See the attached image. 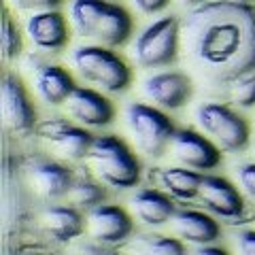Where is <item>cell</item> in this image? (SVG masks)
<instances>
[{"mask_svg": "<svg viewBox=\"0 0 255 255\" xmlns=\"http://www.w3.org/2000/svg\"><path fill=\"white\" fill-rule=\"evenodd\" d=\"M187 58L211 83H232L255 70V4L211 0L181 21Z\"/></svg>", "mask_w": 255, "mask_h": 255, "instance_id": "6da1fadb", "label": "cell"}, {"mask_svg": "<svg viewBox=\"0 0 255 255\" xmlns=\"http://www.w3.org/2000/svg\"><path fill=\"white\" fill-rule=\"evenodd\" d=\"M73 30L102 47H122L132 36V15L111 0H73L68 9Z\"/></svg>", "mask_w": 255, "mask_h": 255, "instance_id": "7a4b0ae2", "label": "cell"}, {"mask_svg": "<svg viewBox=\"0 0 255 255\" xmlns=\"http://www.w3.org/2000/svg\"><path fill=\"white\" fill-rule=\"evenodd\" d=\"M73 68L83 81L96 85L105 94H124L132 83L128 62L102 45H81L70 55Z\"/></svg>", "mask_w": 255, "mask_h": 255, "instance_id": "3957f363", "label": "cell"}, {"mask_svg": "<svg viewBox=\"0 0 255 255\" xmlns=\"http://www.w3.org/2000/svg\"><path fill=\"white\" fill-rule=\"evenodd\" d=\"M92 170L105 185L113 189H130L140 181V162L132 149L113 134L94 136L87 153Z\"/></svg>", "mask_w": 255, "mask_h": 255, "instance_id": "277c9868", "label": "cell"}, {"mask_svg": "<svg viewBox=\"0 0 255 255\" xmlns=\"http://www.w3.org/2000/svg\"><path fill=\"white\" fill-rule=\"evenodd\" d=\"M181 43V21L164 15L142 28L130 47V58L140 68H164L177 62Z\"/></svg>", "mask_w": 255, "mask_h": 255, "instance_id": "5b68a950", "label": "cell"}, {"mask_svg": "<svg viewBox=\"0 0 255 255\" xmlns=\"http://www.w3.org/2000/svg\"><path fill=\"white\" fill-rule=\"evenodd\" d=\"M126 122L130 128L136 147L149 157H159L170 147V140L177 132L172 119L162 109L145 105V102H132L126 109Z\"/></svg>", "mask_w": 255, "mask_h": 255, "instance_id": "8992f818", "label": "cell"}, {"mask_svg": "<svg viewBox=\"0 0 255 255\" xmlns=\"http://www.w3.org/2000/svg\"><path fill=\"white\" fill-rule=\"evenodd\" d=\"M196 122L200 130L221 151L234 153L249 142V124L243 115L221 102H204L196 109Z\"/></svg>", "mask_w": 255, "mask_h": 255, "instance_id": "52a82bcc", "label": "cell"}, {"mask_svg": "<svg viewBox=\"0 0 255 255\" xmlns=\"http://www.w3.org/2000/svg\"><path fill=\"white\" fill-rule=\"evenodd\" d=\"M0 107H2L4 126L15 134H28L36 130V111L30 102V96L21 79L6 70L0 85Z\"/></svg>", "mask_w": 255, "mask_h": 255, "instance_id": "ba28073f", "label": "cell"}, {"mask_svg": "<svg viewBox=\"0 0 255 255\" xmlns=\"http://www.w3.org/2000/svg\"><path fill=\"white\" fill-rule=\"evenodd\" d=\"M170 151L183 166L198 172L213 170L221 164V149L211 138L202 136L196 130H189V128H181L174 132Z\"/></svg>", "mask_w": 255, "mask_h": 255, "instance_id": "9c48e42d", "label": "cell"}, {"mask_svg": "<svg viewBox=\"0 0 255 255\" xmlns=\"http://www.w3.org/2000/svg\"><path fill=\"white\" fill-rule=\"evenodd\" d=\"M38 136L49 140L51 149L60 157L68 159V162H77V159L87 157L92 149L94 136L81 126H73L64 119H47V122L36 126Z\"/></svg>", "mask_w": 255, "mask_h": 255, "instance_id": "30bf717a", "label": "cell"}, {"mask_svg": "<svg viewBox=\"0 0 255 255\" xmlns=\"http://www.w3.org/2000/svg\"><path fill=\"white\" fill-rule=\"evenodd\" d=\"M145 96L164 111H177L191 98V79L181 70H159L145 79Z\"/></svg>", "mask_w": 255, "mask_h": 255, "instance_id": "8fae6325", "label": "cell"}, {"mask_svg": "<svg viewBox=\"0 0 255 255\" xmlns=\"http://www.w3.org/2000/svg\"><path fill=\"white\" fill-rule=\"evenodd\" d=\"M196 198L211 215H217L221 219H238L245 211L241 191L228 179L217 177V174H202V183Z\"/></svg>", "mask_w": 255, "mask_h": 255, "instance_id": "7c38bea8", "label": "cell"}, {"mask_svg": "<svg viewBox=\"0 0 255 255\" xmlns=\"http://www.w3.org/2000/svg\"><path fill=\"white\" fill-rule=\"evenodd\" d=\"M26 34L36 49L51 53H60L70 41L68 21L58 9L32 13L26 21Z\"/></svg>", "mask_w": 255, "mask_h": 255, "instance_id": "4fadbf2b", "label": "cell"}, {"mask_svg": "<svg viewBox=\"0 0 255 255\" xmlns=\"http://www.w3.org/2000/svg\"><path fill=\"white\" fill-rule=\"evenodd\" d=\"M87 230H90L94 241L115 247L130 238L134 223L122 206L100 204L87 213Z\"/></svg>", "mask_w": 255, "mask_h": 255, "instance_id": "5bb4252c", "label": "cell"}, {"mask_svg": "<svg viewBox=\"0 0 255 255\" xmlns=\"http://www.w3.org/2000/svg\"><path fill=\"white\" fill-rule=\"evenodd\" d=\"M68 115L87 128H105L113 122L115 109L102 92L92 87H75L66 100Z\"/></svg>", "mask_w": 255, "mask_h": 255, "instance_id": "9a60e30c", "label": "cell"}, {"mask_svg": "<svg viewBox=\"0 0 255 255\" xmlns=\"http://www.w3.org/2000/svg\"><path fill=\"white\" fill-rule=\"evenodd\" d=\"M28 179L36 194L47 198V200H55V198L66 196L75 181L73 172L66 166L47 157H38L34 162H30Z\"/></svg>", "mask_w": 255, "mask_h": 255, "instance_id": "2e32d148", "label": "cell"}, {"mask_svg": "<svg viewBox=\"0 0 255 255\" xmlns=\"http://www.w3.org/2000/svg\"><path fill=\"white\" fill-rule=\"evenodd\" d=\"M170 228L177 238L194 245H213L219 238V223L211 215L194 209H179L172 215Z\"/></svg>", "mask_w": 255, "mask_h": 255, "instance_id": "e0dca14e", "label": "cell"}, {"mask_svg": "<svg viewBox=\"0 0 255 255\" xmlns=\"http://www.w3.org/2000/svg\"><path fill=\"white\" fill-rule=\"evenodd\" d=\"M75 79L66 68L58 64H43L34 73V90L38 98L51 107L66 105L70 94L75 92Z\"/></svg>", "mask_w": 255, "mask_h": 255, "instance_id": "ac0fdd59", "label": "cell"}, {"mask_svg": "<svg viewBox=\"0 0 255 255\" xmlns=\"http://www.w3.org/2000/svg\"><path fill=\"white\" fill-rule=\"evenodd\" d=\"M130 206H132V213L142 223H147V226H164L177 213L174 202L170 200V194H164V191L151 189V187L138 189L130 198Z\"/></svg>", "mask_w": 255, "mask_h": 255, "instance_id": "d6986e66", "label": "cell"}, {"mask_svg": "<svg viewBox=\"0 0 255 255\" xmlns=\"http://www.w3.org/2000/svg\"><path fill=\"white\" fill-rule=\"evenodd\" d=\"M41 221L58 243H70L83 232V215L77 206H49Z\"/></svg>", "mask_w": 255, "mask_h": 255, "instance_id": "ffe728a7", "label": "cell"}, {"mask_svg": "<svg viewBox=\"0 0 255 255\" xmlns=\"http://www.w3.org/2000/svg\"><path fill=\"white\" fill-rule=\"evenodd\" d=\"M159 183L170 194L179 200H191L198 196L202 183V172L191 170L187 166H177V168H164L159 172Z\"/></svg>", "mask_w": 255, "mask_h": 255, "instance_id": "44dd1931", "label": "cell"}, {"mask_svg": "<svg viewBox=\"0 0 255 255\" xmlns=\"http://www.w3.org/2000/svg\"><path fill=\"white\" fill-rule=\"evenodd\" d=\"M68 198L70 202H73V206H77V209H87L92 211L96 209V206L105 204V189L100 187V183H96L94 179L90 177H77L73 181V187H70L68 191Z\"/></svg>", "mask_w": 255, "mask_h": 255, "instance_id": "7402d4cb", "label": "cell"}, {"mask_svg": "<svg viewBox=\"0 0 255 255\" xmlns=\"http://www.w3.org/2000/svg\"><path fill=\"white\" fill-rule=\"evenodd\" d=\"M132 249L138 255H185V247H183L181 238L159 236V234H147L136 238Z\"/></svg>", "mask_w": 255, "mask_h": 255, "instance_id": "603a6c76", "label": "cell"}, {"mask_svg": "<svg viewBox=\"0 0 255 255\" xmlns=\"http://www.w3.org/2000/svg\"><path fill=\"white\" fill-rule=\"evenodd\" d=\"M0 49H2V58L6 62H11L15 58H19L23 51V36L21 30L17 26V21L13 19V15L4 9L2 15V34H0Z\"/></svg>", "mask_w": 255, "mask_h": 255, "instance_id": "cb8c5ba5", "label": "cell"}, {"mask_svg": "<svg viewBox=\"0 0 255 255\" xmlns=\"http://www.w3.org/2000/svg\"><path fill=\"white\" fill-rule=\"evenodd\" d=\"M230 98H232L234 105L243 109L255 107V70L230 83Z\"/></svg>", "mask_w": 255, "mask_h": 255, "instance_id": "d4e9b609", "label": "cell"}, {"mask_svg": "<svg viewBox=\"0 0 255 255\" xmlns=\"http://www.w3.org/2000/svg\"><path fill=\"white\" fill-rule=\"evenodd\" d=\"M68 255H119L111 245H105L100 241H81L77 243Z\"/></svg>", "mask_w": 255, "mask_h": 255, "instance_id": "484cf974", "label": "cell"}, {"mask_svg": "<svg viewBox=\"0 0 255 255\" xmlns=\"http://www.w3.org/2000/svg\"><path fill=\"white\" fill-rule=\"evenodd\" d=\"M13 6L21 11H47V9H58L64 0H9Z\"/></svg>", "mask_w": 255, "mask_h": 255, "instance_id": "4316f807", "label": "cell"}, {"mask_svg": "<svg viewBox=\"0 0 255 255\" xmlns=\"http://www.w3.org/2000/svg\"><path fill=\"white\" fill-rule=\"evenodd\" d=\"M238 183L251 198H255V164H245L238 168Z\"/></svg>", "mask_w": 255, "mask_h": 255, "instance_id": "83f0119b", "label": "cell"}, {"mask_svg": "<svg viewBox=\"0 0 255 255\" xmlns=\"http://www.w3.org/2000/svg\"><path fill=\"white\" fill-rule=\"evenodd\" d=\"M134 6L140 11V13H145V15H153V13H159V11H164L166 6H168L170 0H132Z\"/></svg>", "mask_w": 255, "mask_h": 255, "instance_id": "f1b7e54d", "label": "cell"}, {"mask_svg": "<svg viewBox=\"0 0 255 255\" xmlns=\"http://www.w3.org/2000/svg\"><path fill=\"white\" fill-rule=\"evenodd\" d=\"M238 251L241 255H255V230H245L238 234Z\"/></svg>", "mask_w": 255, "mask_h": 255, "instance_id": "f546056e", "label": "cell"}, {"mask_svg": "<svg viewBox=\"0 0 255 255\" xmlns=\"http://www.w3.org/2000/svg\"><path fill=\"white\" fill-rule=\"evenodd\" d=\"M189 255H230L226 249H219V247L213 245H198Z\"/></svg>", "mask_w": 255, "mask_h": 255, "instance_id": "4dcf8cb0", "label": "cell"}, {"mask_svg": "<svg viewBox=\"0 0 255 255\" xmlns=\"http://www.w3.org/2000/svg\"><path fill=\"white\" fill-rule=\"evenodd\" d=\"M179 2H181L183 6H189V9H196V6L206 4V2H211V0H179Z\"/></svg>", "mask_w": 255, "mask_h": 255, "instance_id": "1f68e13d", "label": "cell"}, {"mask_svg": "<svg viewBox=\"0 0 255 255\" xmlns=\"http://www.w3.org/2000/svg\"><path fill=\"white\" fill-rule=\"evenodd\" d=\"M241 2H251V0H241Z\"/></svg>", "mask_w": 255, "mask_h": 255, "instance_id": "d6a6232c", "label": "cell"}]
</instances>
